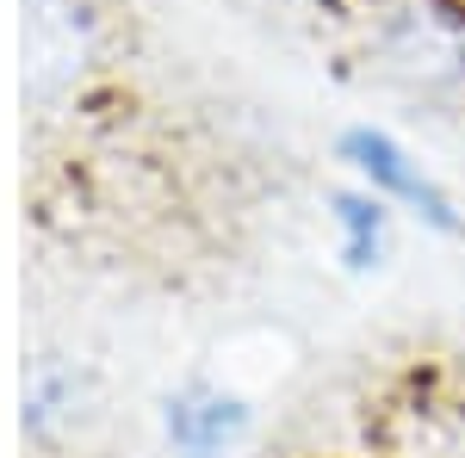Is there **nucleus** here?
Wrapping results in <instances>:
<instances>
[{"instance_id": "obj_3", "label": "nucleus", "mask_w": 465, "mask_h": 458, "mask_svg": "<svg viewBox=\"0 0 465 458\" xmlns=\"http://www.w3.org/2000/svg\"><path fill=\"white\" fill-rule=\"evenodd\" d=\"M379 69L416 93H447L465 81V13L440 0H403L379 32Z\"/></svg>"}, {"instance_id": "obj_5", "label": "nucleus", "mask_w": 465, "mask_h": 458, "mask_svg": "<svg viewBox=\"0 0 465 458\" xmlns=\"http://www.w3.org/2000/svg\"><path fill=\"white\" fill-rule=\"evenodd\" d=\"M100 409V378L87 359L74 353L44 347L25 359V378H19V434L32 446H63L69 434L94 422Z\"/></svg>"}, {"instance_id": "obj_1", "label": "nucleus", "mask_w": 465, "mask_h": 458, "mask_svg": "<svg viewBox=\"0 0 465 458\" xmlns=\"http://www.w3.org/2000/svg\"><path fill=\"white\" fill-rule=\"evenodd\" d=\"M335 161H341V174L354 180V186L379 192L391 211L416 217L429 236L465 242V205L429 174V161H422L410 142H397L385 124H348V131L335 137Z\"/></svg>"}, {"instance_id": "obj_6", "label": "nucleus", "mask_w": 465, "mask_h": 458, "mask_svg": "<svg viewBox=\"0 0 465 458\" xmlns=\"http://www.w3.org/2000/svg\"><path fill=\"white\" fill-rule=\"evenodd\" d=\"M329 229H335V260H341V273L366 279V273H379V267L391 260L397 211L379 199V192L341 180V186L329 192Z\"/></svg>"}, {"instance_id": "obj_4", "label": "nucleus", "mask_w": 465, "mask_h": 458, "mask_svg": "<svg viewBox=\"0 0 465 458\" xmlns=\"http://www.w3.org/2000/svg\"><path fill=\"white\" fill-rule=\"evenodd\" d=\"M155 422H162L168 458H236L254 434V403L236 385H217L205 372H193L162 396Z\"/></svg>"}, {"instance_id": "obj_2", "label": "nucleus", "mask_w": 465, "mask_h": 458, "mask_svg": "<svg viewBox=\"0 0 465 458\" xmlns=\"http://www.w3.org/2000/svg\"><path fill=\"white\" fill-rule=\"evenodd\" d=\"M100 63V32L81 0H25V100L44 118L81 100Z\"/></svg>"}]
</instances>
